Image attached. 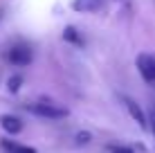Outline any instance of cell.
Here are the masks:
<instances>
[{
    "instance_id": "1",
    "label": "cell",
    "mask_w": 155,
    "mask_h": 153,
    "mask_svg": "<svg viewBox=\"0 0 155 153\" xmlns=\"http://www.w3.org/2000/svg\"><path fill=\"white\" fill-rule=\"evenodd\" d=\"M137 70L146 83L155 86V56L151 54H140L137 56Z\"/></svg>"
},
{
    "instance_id": "2",
    "label": "cell",
    "mask_w": 155,
    "mask_h": 153,
    "mask_svg": "<svg viewBox=\"0 0 155 153\" xmlns=\"http://www.w3.org/2000/svg\"><path fill=\"white\" fill-rule=\"evenodd\" d=\"M31 113L41 115V117H50V119H58V117H65L68 115V108H61L56 104H50V101H38L31 106Z\"/></svg>"
},
{
    "instance_id": "3",
    "label": "cell",
    "mask_w": 155,
    "mask_h": 153,
    "mask_svg": "<svg viewBox=\"0 0 155 153\" xmlns=\"http://www.w3.org/2000/svg\"><path fill=\"white\" fill-rule=\"evenodd\" d=\"M7 59L14 65H29L31 63V50L27 45H16L7 52Z\"/></svg>"
},
{
    "instance_id": "4",
    "label": "cell",
    "mask_w": 155,
    "mask_h": 153,
    "mask_svg": "<svg viewBox=\"0 0 155 153\" xmlns=\"http://www.w3.org/2000/svg\"><path fill=\"white\" fill-rule=\"evenodd\" d=\"M104 0H72V9L74 12H81V14H92L99 12Z\"/></svg>"
},
{
    "instance_id": "5",
    "label": "cell",
    "mask_w": 155,
    "mask_h": 153,
    "mask_svg": "<svg viewBox=\"0 0 155 153\" xmlns=\"http://www.w3.org/2000/svg\"><path fill=\"white\" fill-rule=\"evenodd\" d=\"M0 126H2V131H7L9 135H16L23 131V122H20L16 115H2L0 117Z\"/></svg>"
},
{
    "instance_id": "6",
    "label": "cell",
    "mask_w": 155,
    "mask_h": 153,
    "mask_svg": "<svg viewBox=\"0 0 155 153\" xmlns=\"http://www.w3.org/2000/svg\"><path fill=\"white\" fill-rule=\"evenodd\" d=\"M126 108H128V113H130V117L135 119L137 124H140V128H146V117H144V113H142V108L137 106L133 99H126Z\"/></svg>"
},
{
    "instance_id": "7",
    "label": "cell",
    "mask_w": 155,
    "mask_h": 153,
    "mask_svg": "<svg viewBox=\"0 0 155 153\" xmlns=\"http://www.w3.org/2000/svg\"><path fill=\"white\" fill-rule=\"evenodd\" d=\"M0 144L9 153H36V149H31V146H23V144H16V142H9V140H2Z\"/></svg>"
},
{
    "instance_id": "8",
    "label": "cell",
    "mask_w": 155,
    "mask_h": 153,
    "mask_svg": "<svg viewBox=\"0 0 155 153\" xmlns=\"http://www.w3.org/2000/svg\"><path fill=\"white\" fill-rule=\"evenodd\" d=\"M63 38H65L68 43H74V45H81V43H83V38L77 34V29H74V27H65V32H63Z\"/></svg>"
},
{
    "instance_id": "9",
    "label": "cell",
    "mask_w": 155,
    "mask_h": 153,
    "mask_svg": "<svg viewBox=\"0 0 155 153\" xmlns=\"http://www.w3.org/2000/svg\"><path fill=\"white\" fill-rule=\"evenodd\" d=\"M20 86H23V77L20 75H14V77H9V81H7V90L9 92H18L20 90Z\"/></svg>"
},
{
    "instance_id": "10",
    "label": "cell",
    "mask_w": 155,
    "mask_h": 153,
    "mask_svg": "<svg viewBox=\"0 0 155 153\" xmlns=\"http://www.w3.org/2000/svg\"><path fill=\"white\" fill-rule=\"evenodd\" d=\"M90 142V133H79L77 135V144H88Z\"/></svg>"
},
{
    "instance_id": "11",
    "label": "cell",
    "mask_w": 155,
    "mask_h": 153,
    "mask_svg": "<svg viewBox=\"0 0 155 153\" xmlns=\"http://www.w3.org/2000/svg\"><path fill=\"white\" fill-rule=\"evenodd\" d=\"M113 153H133V149H128V146H117V149H113Z\"/></svg>"
},
{
    "instance_id": "12",
    "label": "cell",
    "mask_w": 155,
    "mask_h": 153,
    "mask_svg": "<svg viewBox=\"0 0 155 153\" xmlns=\"http://www.w3.org/2000/svg\"><path fill=\"white\" fill-rule=\"evenodd\" d=\"M151 115H153V119H155V104L151 106Z\"/></svg>"
},
{
    "instance_id": "13",
    "label": "cell",
    "mask_w": 155,
    "mask_h": 153,
    "mask_svg": "<svg viewBox=\"0 0 155 153\" xmlns=\"http://www.w3.org/2000/svg\"><path fill=\"white\" fill-rule=\"evenodd\" d=\"M153 133H155V119H153Z\"/></svg>"
},
{
    "instance_id": "14",
    "label": "cell",
    "mask_w": 155,
    "mask_h": 153,
    "mask_svg": "<svg viewBox=\"0 0 155 153\" xmlns=\"http://www.w3.org/2000/svg\"><path fill=\"white\" fill-rule=\"evenodd\" d=\"M0 18H2V9H0Z\"/></svg>"
}]
</instances>
